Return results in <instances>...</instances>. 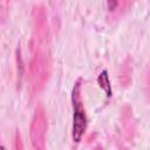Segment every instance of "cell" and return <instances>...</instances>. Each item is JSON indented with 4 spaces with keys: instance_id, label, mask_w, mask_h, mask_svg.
Returning <instances> with one entry per match:
<instances>
[{
    "instance_id": "cell-3",
    "label": "cell",
    "mask_w": 150,
    "mask_h": 150,
    "mask_svg": "<svg viewBox=\"0 0 150 150\" xmlns=\"http://www.w3.org/2000/svg\"><path fill=\"white\" fill-rule=\"evenodd\" d=\"M146 93H148V96L150 98V67H149V73L146 75Z\"/></svg>"
},
{
    "instance_id": "cell-1",
    "label": "cell",
    "mask_w": 150,
    "mask_h": 150,
    "mask_svg": "<svg viewBox=\"0 0 150 150\" xmlns=\"http://www.w3.org/2000/svg\"><path fill=\"white\" fill-rule=\"evenodd\" d=\"M73 107H74V116H73V139L74 142H80L86 128H87V117L84 112V108L82 105L80 98V82H77L73 90Z\"/></svg>"
},
{
    "instance_id": "cell-4",
    "label": "cell",
    "mask_w": 150,
    "mask_h": 150,
    "mask_svg": "<svg viewBox=\"0 0 150 150\" xmlns=\"http://www.w3.org/2000/svg\"><path fill=\"white\" fill-rule=\"evenodd\" d=\"M1 150H5V148H4V146H2V148H1Z\"/></svg>"
},
{
    "instance_id": "cell-2",
    "label": "cell",
    "mask_w": 150,
    "mask_h": 150,
    "mask_svg": "<svg viewBox=\"0 0 150 150\" xmlns=\"http://www.w3.org/2000/svg\"><path fill=\"white\" fill-rule=\"evenodd\" d=\"M45 131H46V120L41 109L36 110V114L32 124V138L33 144L36 149H42L45 143Z\"/></svg>"
}]
</instances>
